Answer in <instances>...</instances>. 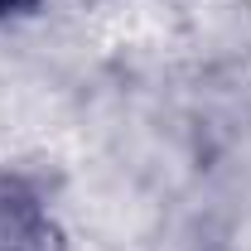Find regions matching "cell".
<instances>
[{"instance_id":"obj_1","label":"cell","mask_w":251,"mask_h":251,"mask_svg":"<svg viewBox=\"0 0 251 251\" xmlns=\"http://www.w3.org/2000/svg\"><path fill=\"white\" fill-rule=\"evenodd\" d=\"M10 5H20V0H0V10H10Z\"/></svg>"}]
</instances>
